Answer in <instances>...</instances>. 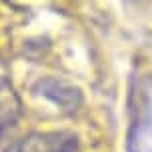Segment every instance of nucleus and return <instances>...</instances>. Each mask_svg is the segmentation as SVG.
<instances>
[{
    "label": "nucleus",
    "mask_w": 152,
    "mask_h": 152,
    "mask_svg": "<svg viewBox=\"0 0 152 152\" xmlns=\"http://www.w3.org/2000/svg\"><path fill=\"white\" fill-rule=\"evenodd\" d=\"M78 136L66 130L30 132L18 142L16 152H76Z\"/></svg>",
    "instance_id": "1"
},
{
    "label": "nucleus",
    "mask_w": 152,
    "mask_h": 152,
    "mask_svg": "<svg viewBox=\"0 0 152 152\" xmlns=\"http://www.w3.org/2000/svg\"><path fill=\"white\" fill-rule=\"evenodd\" d=\"M34 92L48 98L50 102H54L64 112H74L76 108L80 106V102H82V94H80V90L74 84L66 82L62 78H56V76L40 78L34 84Z\"/></svg>",
    "instance_id": "2"
},
{
    "label": "nucleus",
    "mask_w": 152,
    "mask_h": 152,
    "mask_svg": "<svg viewBox=\"0 0 152 152\" xmlns=\"http://www.w3.org/2000/svg\"><path fill=\"white\" fill-rule=\"evenodd\" d=\"M14 134H16V120L0 118V152H10L14 144Z\"/></svg>",
    "instance_id": "3"
}]
</instances>
